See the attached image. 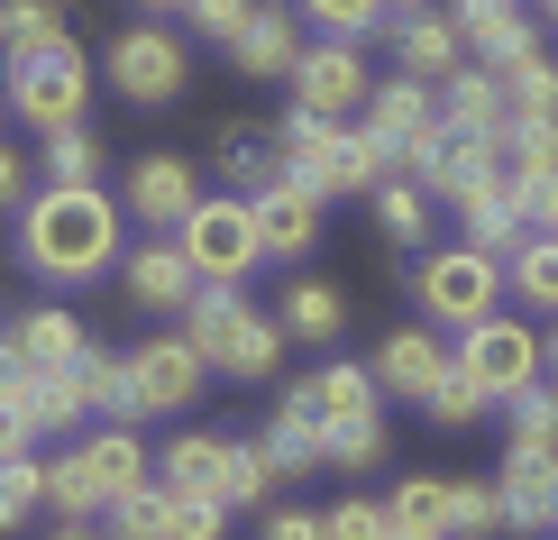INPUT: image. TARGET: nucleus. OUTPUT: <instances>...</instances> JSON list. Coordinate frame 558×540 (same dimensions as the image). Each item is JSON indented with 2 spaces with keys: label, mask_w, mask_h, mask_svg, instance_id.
<instances>
[{
  "label": "nucleus",
  "mask_w": 558,
  "mask_h": 540,
  "mask_svg": "<svg viewBox=\"0 0 558 540\" xmlns=\"http://www.w3.org/2000/svg\"><path fill=\"white\" fill-rule=\"evenodd\" d=\"M284 83H293V110H312V120H357L366 92H376V74H366V46H348V37L302 46V64H293Z\"/></svg>",
  "instance_id": "nucleus-11"
},
{
  "label": "nucleus",
  "mask_w": 558,
  "mask_h": 540,
  "mask_svg": "<svg viewBox=\"0 0 558 540\" xmlns=\"http://www.w3.org/2000/svg\"><path fill=\"white\" fill-rule=\"evenodd\" d=\"M449 358H458V375H476L495 404H504V394H522V385H541V367H549L541 358V331H531V321H504V312L468 321Z\"/></svg>",
  "instance_id": "nucleus-9"
},
{
  "label": "nucleus",
  "mask_w": 558,
  "mask_h": 540,
  "mask_svg": "<svg viewBox=\"0 0 558 540\" xmlns=\"http://www.w3.org/2000/svg\"><path fill=\"white\" fill-rule=\"evenodd\" d=\"M504 285L522 293V312L558 321V229H522V248L504 256Z\"/></svg>",
  "instance_id": "nucleus-25"
},
{
  "label": "nucleus",
  "mask_w": 558,
  "mask_h": 540,
  "mask_svg": "<svg viewBox=\"0 0 558 540\" xmlns=\"http://www.w3.org/2000/svg\"><path fill=\"white\" fill-rule=\"evenodd\" d=\"M0 110H10V92H0Z\"/></svg>",
  "instance_id": "nucleus-55"
},
{
  "label": "nucleus",
  "mask_w": 558,
  "mask_h": 540,
  "mask_svg": "<svg viewBox=\"0 0 558 540\" xmlns=\"http://www.w3.org/2000/svg\"><path fill=\"white\" fill-rule=\"evenodd\" d=\"M120 293L137 302V312H156V321H183V302L202 293V266L183 256L174 229H147V248L120 256Z\"/></svg>",
  "instance_id": "nucleus-12"
},
{
  "label": "nucleus",
  "mask_w": 558,
  "mask_h": 540,
  "mask_svg": "<svg viewBox=\"0 0 558 540\" xmlns=\"http://www.w3.org/2000/svg\"><path fill=\"white\" fill-rule=\"evenodd\" d=\"M19 412H28V431H37V440H46V431H74V421L92 412V404H83V375H74V367H64V375H28Z\"/></svg>",
  "instance_id": "nucleus-31"
},
{
  "label": "nucleus",
  "mask_w": 558,
  "mask_h": 540,
  "mask_svg": "<svg viewBox=\"0 0 558 540\" xmlns=\"http://www.w3.org/2000/svg\"><path fill=\"white\" fill-rule=\"evenodd\" d=\"M247 10H257V0H183V19H193L202 37H220V46L247 28Z\"/></svg>",
  "instance_id": "nucleus-45"
},
{
  "label": "nucleus",
  "mask_w": 558,
  "mask_h": 540,
  "mask_svg": "<svg viewBox=\"0 0 558 540\" xmlns=\"http://www.w3.org/2000/svg\"><path fill=\"white\" fill-rule=\"evenodd\" d=\"M0 92H10V110L46 137V129H74V120H83L92 64H83L74 37H46V46H28V56H10V83H0Z\"/></svg>",
  "instance_id": "nucleus-6"
},
{
  "label": "nucleus",
  "mask_w": 558,
  "mask_h": 540,
  "mask_svg": "<svg viewBox=\"0 0 558 540\" xmlns=\"http://www.w3.org/2000/svg\"><path fill=\"white\" fill-rule=\"evenodd\" d=\"M183 339L202 348V367L239 375V385H266V375L284 367V321L257 312L239 285H202L193 302H183Z\"/></svg>",
  "instance_id": "nucleus-3"
},
{
  "label": "nucleus",
  "mask_w": 558,
  "mask_h": 540,
  "mask_svg": "<svg viewBox=\"0 0 558 540\" xmlns=\"http://www.w3.org/2000/svg\"><path fill=\"white\" fill-rule=\"evenodd\" d=\"M46 540H110V531H92V523H56Z\"/></svg>",
  "instance_id": "nucleus-49"
},
{
  "label": "nucleus",
  "mask_w": 558,
  "mask_h": 540,
  "mask_svg": "<svg viewBox=\"0 0 558 540\" xmlns=\"http://www.w3.org/2000/svg\"><path fill=\"white\" fill-rule=\"evenodd\" d=\"M19 256L46 285H92V275H120L129 256V211L101 183H46L19 202Z\"/></svg>",
  "instance_id": "nucleus-1"
},
{
  "label": "nucleus",
  "mask_w": 558,
  "mask_h": 540,
  "mask_svg": "<svg viewBox=\"0 0 558 540\" xmlns=\"http://www.w3.org/2000/svg\"><path fill=\"white\" fill-rule=\"evenodd\" d=\"M101 523H110V540H166L174 495L147 477V485H129V495H110V504H101Z\"/></svg>",
  "instance_id": "nucleus-32"
},
{
  "label": "nucleus",
  "mask_w": 558,
  "mask_h": 540,
  "mask_svg": "<svg viewBox=\"0 0 558 540\" xmlns=\"http://www.w3.org/2000/svg\"><path fill=\"white\" fill-rule=\"evenodd\" d=\"M183 256L202 266V285H247V275L266 266L257 248V211H247V193H202L193 211H183Z\"/></svg>",
  "instance_id": "nucleus-8"
},
{
  "label": "nucleus",
  "mask_w": 558,
  "mask_h": 540,
  "mask_svg": "<svg viewBox=\"0 0 558 540\" xmlns=\"http://www.w3.org/2000/svg\"><path fill=\"white\" fill-rule=\"evenodd\" d=\"M439 92V120H449V129H485V137H504V120H513V101H504V74H495V64H458V74H439L430 83Z\"/></svg>",
  "instance_id": "nucleus-21"
},
{
  "label": "nucleus",
  "mask_w": 558,
  "mask_h": 540,
  "mask_svg": "<svg viewBox=\"0 0 558 540\" xmlns=\"http://www.w3.org/2000/svg\"><path fill=\"white\" fill-rule=\"evenodd\" d=\"M385 513H393V531H439V540H449V485H439V477H403L385 495Z\"/></svg>",
  "instance_id": "nucleus-38"
},
{
  "label": "nucleus",
  "mask_w": 558,
  "mask_h": 540,
  "mask_svg": "<svg viewBox=\"0 0 558 540\" xmlns=\"http://www.w3.org/2000/svg\"><path fill=\"white\" fill-rule=\"evenodd\" d=\"M220 531H229V504H211V495H174L166 540H220Z\"/></svg>",
  "instance_id": "nucleus-44"
},
{
  "label": "nucleus",
  "mask_w": 558,
  "mask_h": 540,
  "mask_svg": "<svg viewBox=\"0 0 558 540\" xmlns=\"http://www.w3.org/2000/svg\"><path fill=\"white\" fill-rule=\"evenodd\" d=\"M247 211H257V248L275 256V266H284V256H302L320 239V193L302 175H275V183H257V193H247Z\"/></svg>",
  "instance_id": "nucleus-16"
},
{
  "label": "nucleus",
  "mask_w": 558,
  "mask_h": 540,
  "mask_svg": "<svg viewBox=\"0 0 558 540\" xmlns=\"http://www.w3.org/2000/svg\"><path fill=\"white\" fill-rule=\"evenodd\" d=\"M412 293H422L430 321H449V331H468V321H485L504 302V256L458 239V248H430L422 266H412Z\"/></svg>",
  "instance_id": "nucleus-7"
},
{
  "label": "nucleus",
  "mask_w": 558,
  "mask_h": 540,
  "mask_svg": "<svg viewBox=\"0 0 558 540\" xmlns=\"http://www.w3.org/2000/svg\"><path fill=\"white\" fill-rule=\"evenodd\" d=\"M19 202H28V166H19V156L0 147V211H19Z\"/></svg>",
  "instance_id": "nucleus-48"
},
{
  "label": "nucleus",
  "mask_w": 558,
  "mask_h": 540,
  "mask_svg": "<svg viewBox=\"0 0 558 540\" xmlns=\"http://www.w3.org/2000/svg\"><path fill=\"white\" fill-rule=\"evenodd\" d=\"M485 404H495V394H485V385H476V375H458V358H449V375H439V385L422 394V412L439 421V431H468V421H476Z\"/></svg>",
  "instance_id": "nucleus-41"
},
{
  "label": "nucleus",
  "mask_w": 558,
  "mask_h": 540,
  "mask_svg": "<svg viewBox=\"0 0 558 540\" xmlns=\"http://www.w3.org/2000/svg\"><path fill=\"white\" fill-rule=\"evenodd\" d=\"M275 431L312 440V458H320V467H348V477H357V467H376V458H385V385H376V367L330 358L320 375L284 385Z\"/></svg>",
  "instance_id": "nucleus-2"
},
{
  "label": "nucleus",
  "mask_w": 558,
  "mask_h": 540,
  "mask_svg": "<svg viewBox=\"0 0 558 540\" xmlns=\"http://www.w3.org/2000/svg\"><path fill=\"white\" fill-rule=\"evenodd\" d=\"M101 74H110V92H120L129 110H174V101H183V83H193V46H183L166 19H147V10H137L129 28L110 37Z\"/></svg>",
  "instance_id": "nucleus-5"
},
{
  "label": "nucleus",
  "mask_w": 558,
  "mask_h": 540,
  "mask_svg": "<svg viewBox=\"0 0 558 540\" xmlns=\"http://www.w3.org/2000/svg\"><path fill=\"white\" fill-rule=\"evenodd\" d=\"M28 440H37V431H28V412H19V404H0V458H19Z\"/></svg>",
  "instance_id": "nucleus-47"
},
{
  "label": "nucleus",
  "mask_w": 558,
  "mask_h": 540,
  "mask_svg": "<svg viewBox=\"0 0 558 540\" xmlns=\"http://www.w3.org/2000/svg\"><path fill=\"white\" fill-rule=\"evenodd\" d=\"M37 504H46V458H28V449L0 458V531H19Z\"/></svg>",
  "instance_id": "nucleus-40"
},
{
  "label": "nucleus",
  "mask_w": 558,
  "mask_h": 540,
  "mask_svg": "<svg viewBox=\"0 0 558 540\" xmlns=\"http://www.w3.org/2000/svg\"><path fill=\"white\" fill-rule=\"evenodd\" d=\"M137 10H147V19H183V0H137Z\"/></svg>",
  "instance_id": "nucleus-50"
},
{
  "label": "nucleus",
  "mask_w": 558,
  "mask_h": 540,
  "mask_svg": "<svg viewBox=\"0 0 558 540\" xmlns=\"http://www.w3.org/2000/svg\"><path fill=\"white\" fill-rule=\"evenodd\" d=\"M495 531H504V495H495V477L449 485V540H495Z\"/></svg>",
  "instance_id": "nucleus-39"
},
{
  "label": "nucleus",
  "mask_w": 558,
  "mask_h": 540,
  "mask_svg": "<svg viewBox=\"0 0 558 540\" xmlns=\"http://www.w3.org/2000/svg\"><path fill=\"white\" fill-rule=\"evenodd\" d=\"M393 540H439V531H393Z\"/></svg>",
  "instance_id": "nucleus-53"
},
{
  "label": "nucleus",
  "mask_w": 558,
  "mask_h": 540,
  "mask_svg": "<svg viewBox=\"0 0 558 540\" xmlns=\"http://www.w3.org/2000/svg\"><path fill=\"white\" fill-rule=\"evenodd\" d=\"M46 504H56V523H92L110 495L92 485V467H83V449H64V458H46Z\"/></svg>",
  "instance_id": "nucleus-35"
},
{
  "label": "nucleus",
  "mask_w": 558,
  "mask_h": 540,
  "mask_svg": "<svg viewBox=\"0 0 558 540\" xmlns=\"http://www.w3.org/2000/svg\"><path fill=\"white\" fill-rule=\"evenodd\" d=\"M449 19H458V46H468L476 64H495V74H504V64H522L531 46H541V28H531L522 0H458Z\"/></svg>",
  "instance_id": "nucleus-17"
},
{
  "label": "nucleus",
  "mask_w": 558,
  "mask_h": 540,
  "mask_svg": "<svg viewBox=\"0 0 558 540\" xmlns=\"http://www.w3.org/2000/svg\"><path fill=\"white\" fill-rule=\"evenodd\" d=\"M357 129L376 137V156H385V175H403L412 156L430 147V129H439V92H430L422 74H393V83H376V92H366V110H357Z\"/></svg>",
  "instance_id": "nucleus-10"
},
{
  "label": "nucleus",
  "mask_w": 558,
  "mask_h": 540,
  "mask_svg": "<svg viewBox=\"0 0 558 540\" xmlns=\"http://www.w3.org/2000/svg\"><path fill=\"white\" fill-rule=\"evenodd\" d=\"M229 64H239L247 83H284L293 64H302V28L284 10H247V28L229 37Z\"/></svg>",
  "instance_id": "nucleus-22"
},
{
  "label": "nucleus",
  "mask_w": 558,
  "mask_h": 540,
  "mask_svg": "<svg viewBox=\"0 0 558 540\" xmlns=\"http://www.w3.org/2000/svg\"><path fill=\"white\" fill-rule=\"evenodd\" d=\"M257 540H320V513H293V504H266Z\"/></svg>",
  "instance_id": "nucleus-46"
},
{
  "label": "nucleus",
  "mask_w": 558,
  "mask_h": 540,
  "mask_svg": "<svg viewBox=\"0 0 558 540\" xmlns=\"http://www.w3.org/2000/svg\"><path fill=\"white\" fill-rule=\"evenodd\" d=\"M37 175H46V183H92V175H101V137H92L83 120H74V129H46Z\"/></svg>",
  "instance_id": "nucleus-37"
},
{
  "label": "nucleus",
  "mask_w": 558,
  "mask_h": 540,
  "mask_svg": "<svg viewBox=\"0 0 558 540\" xmlns=\"http://www.w3.org/2000/svg\"><path fill=\"white\" fill-rule=\"evenodd\" d=\"M211 166L239 183V193H257V183L284 175V147H275V129H220L211 137Z\"/></svg>",
  "instance_id": "nucleus-27"
},
{
  "label": "nucleus",
  "mask_w": 558,
  "mask_h": 540,
  "mask_svg": "<svg viewBox=\"0 0 558 540\" xmlns=\"http://www.w3.org/2000/svg\"><path fill=\"white\" fill-rule=\"evenodd\" d=\"M0 339L19 348V367H28V375H64V367H83V348H92V339H83V321L64 312V302H37V312H19Z\"/></svg>",
  "instance_id": "nucleus-18"
},
{
  "label": "nucleus",
  "mask_w": 558,
  "mask_h": 540,
  "mask_svg": "<svg viewBox=\"0 0 558 540\" xmlns=\"http://www.w3.org/2000/svg\"><path fill=\"white\" fill-rule=\"evenodd\" d=\"M275 321H284V339H302V348H330V339L348 331V293H339V285H320V275H302Z\"/></svg>",
  "instance_id": "nucleus-26"
},
{
  "label": "nucleus",
  "mask_w": 558,
  "mask_h": 540,
  "mask_svg": "<svg viewBox=\"0 0 558 540\" xmlns=\"http://www.w3.org/2000/svg\"><path fill=\"white\" fill-rule=\"evenodd\" d=\"M403 10H439V0H393V19H403Z\"/></svg>",
  "instance_id": "nucleus-52"
},
{
  "label": "nucleus",
  "mask_w": 558,
  "mask_h": 540,
  "mask_svg": "<svg viewBox=\"0 0 558 540\" xmlns=\"http://www.w3.org/2000/svg\"><path fill=\"white\" fill-rule=\"evenodd\" d=\"M495 166H504V137H485V129H449V120H439V129H430V147L412 156L403 175L422 183L430 202H468Z\"/></svg>",
  "instance_id": "nucleus-13"
},
{
  "label": "nucleus",
  "mask_w": 558,
  "mask_h": 540,
  "mask_svg": "<svg viewBox=\"0 0 558 540\" xmlns=\"http://www.w3.org/2000/svg\"><path fill=\"white\" fill-rule=\"evenodd\" d=\"M376 229H385L393 248H430V193L412 175H385L376 183Z\"/></svg>",
  "instance_id": "nucleus-29"
},
{
  "label": "nucleus",
  "mask_w": 558,
  "mask_h": 540,
  "mask_svg": "<svg viewBox=\"0 0 558 540\" xmlns=\"http://www.w3.org/2000/svg\"><path fill=\"white\" fill-rule=\"evenodd\" d=\"M202 202V175L183 166V156H137L129 183H120V211L137 229H183V211Z\"/></svg>",
  "instance_id": "nucleus-15"
},
{
  "label": "nucleus",
  "mask_w": 558,
  "mask_h": 540,
  "mask_svg": "<svg viewBox=\"0 0 558 540\" xmlns=\"http://www.w3.org/2000/svg\"><path fill=\"white\" fill-rule=\"evenodd\" d=\"M393 56H403V74L439 83V74L468 64V46H458V19L449 10H403V19H393Z\"/></svg>",
  "instance_id": "nucleus-23"
},
{
  "label": "nucleus",
  "mask_w": 558,
  "mask_h": 540,
  "mask_svg": "<svg viewBox=\"0 0 558 540\" xmlns=\"http://www.w3.org/2000/svg\"><path fill=\"white\" fill-rule=\"evenodd\" d=\"M504 449H531V458H558V385H522L504 394Z\"/></svg>",
  "instance_id": "nucleus-28"
},
{
  "label": "nucleus",
  "mask_w": 558,
  "mask_h": 540,
  "mask_svg": "<svg viewBox=\"0 0 558 540\" xmlns=\"http://www.w3.org/2000/svg\"><path fill=\"white\" fill-rule=\"evenodd\" d=\"M541 358H549V385H558V339H541Z\"/></svg>",
  "instance_id": "nucleus-51"
},
{
  "label": "nucleus",
  "mask_w": 558,
  "mask_h": 540,
  "mask_svg": "<svg viewBox=\"0 0 558 540\" xmlns=\"http://www.w3.org/2000/svg\"><path fill=\"white\" fill-rule=\"evenodd\" d=\"M439 375H449V348H439L430 321H403V331L376 348V385H385V394H403V404H422Z\"/></svg>",
  "instance_id": "nucleus-20"
},
{
  "label": "nucleus",
  "mask_w": 558,
  "mask_h": 540,
  "mask_svg": "<svg viewBox=\"0 0 558 540\" xmlns=\"http://www.w3.org/2000/svg\"><path fill=\"white\" fill-rule=\"evenodd\" d=\"M320 540H393V513L376 495H348V504L320 513Z\"/></svg>",
  "instance_id": "nucleus-43"
},
{
  "label": "nucleus",
  "mask_w": 558,
  "mask_h": 540,
  "mask_svg": "<svg viewBox=\"0 0 558 540\" xmlns=\"http://www.w3.org/2000/svg\"><path fill=\"white\" fill-rule=\"evenodd\" d=\"M302 19H312L320 37H348V46L393 37V0H302Z\"/></svg>",
  "instance_id": "nucleus-33"
},
{
  "label": "nucleus",
  "mask_w": 558,
  "mask_h": 540,
  "mask_svg": "<svg viewBox=\"0 0 558 540\" xmlns=\"http://www.w3.org/2000/svg\"><path fill=\"white\" fill-rule=\"evenodd\" d=\"M504 101H513V120H558V56L531 46L522 64H504Z\"/></svg>",
  "instance_id": "nucleus-34"
},
{
  "label": "nucleus",
  "mask_w": 558,
  "mask_h": 540,
  "mask_svg": "<svg viewBox=\"0 0 558 540\" xmlns=\"http://www.w3.org/2000/svg\"><path fill=\"white\" fill-rule=\"evenodd\" d=\"M275 147H284V175H302L320 202H330V193H376V183H385V156H376V137H366L357 120H312V110H284Z\"/></svg>",
  "instance_id": "nucleus-4"
},
{
  "label": "nucleus",
  "mask_w": 558,
  "mask_h": 540,
  "mask_svg": "<svg viewBox=\"0 0 558 540\" xmlns=\"http://www.w3.org/2000/svg\"><path fill=\"white\" fill-rule=\"evenodd\" d=\"M549 28H558V0H549Z\"/></svg>",
  "instance_id": "nucleus-54"
},
{
  "label": "nucleus",
  "mask_w": 558,
  "mask_h": 540,
  "mask_svg": "<svg viewBox=\"0 0 558 540\" xmlns=\"http://www.w3.org/2000/svg\"><path fill=\"white\" fill-rule=\"evenodd\" d=\"M504 531H558V458H531V449H504Z\"/></svg>",
  "instance_id": "nucleus-19"
},
{
  "label": "nucleus",
  "mask_w": 558,
  "mask_h": 540,
  "mask_svg": "<svg viewBox=\"0 0 558 540\" xmlns=\"http://www.w3.org/2000/svg\"><path fill=\"white\" fill-rule=\"evenodd\" d=\"M504 166L558 175V120H504Z\"/></svg>",
  "instance_id": "nucleus-42"
},
{
  "label": "nucleus",
  "mask_w": 558,
  "mask_h": 540,
  "mask_svg": "<svg viewBox=\"0 0 558 540\" xmlns=\"http://www.w3.org/2000/svg\"><path fill=\"white\" fill-rule=\"evenodd\" d=\"M202 348L183 339V331H156V339H137L129 348V385H137V412H183L202 394Z\"/></svg>",
  "instance_id": "nucleus-14"
},
{
  "label": "nucleus",
  "mask_w": 558,
  "mask_h": 540,
  "mask_svg": "<svg viewBox=\"0 0 558 540\" xmlns=\"http://www.w3.org/2000/svg\"><path fill=\"white\" fill-rule=\"evenodd\" d=\"M83 467H92V485H101V495H129V485H147V477H156V458L137 449V421H110V431H92V440H83Z\"/></svg>",
  "instance_id": "nucleus-24"
},
{
  "label": "nucleus",
  "mask_w": 558,
  "mask_h": 540,
  "mask_svg": "<svg viewBox=\"0 0 558 540\" xmlns=\"http://www.w3.org/2000/svg\"><path fill=\"white\" fill-rule=\"evenodd\" d=\"M46 37H74V19L56 0H0V56H28Z\"/></svg>",
  "instance_id": "nucleus-36"
},
{
  "label": "nucleus",
  "mask_w": 558,
  "mask_h": 540,
  "mask_svg": "<svg viewBox=\"0 0 558 540\" xmlns=\"http://www.w3.org/2000/svg\"><path fill=\"white\" fill-rule=\"evenodd\" d=\"M83 404L110 421H137V385H129V348H83Z\"/></svg>",
  "instance_id": "nucleus-30"
}]
</instances>
